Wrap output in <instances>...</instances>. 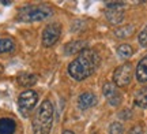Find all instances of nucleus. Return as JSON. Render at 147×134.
<instances>
[{"instance_id":"obj_20","label":"nucleus","mask_w":147,"mask_h":134,"mask_svg":"<svg viewBox=\"0 0 147 134\" xmlns=\"http://www.w3.org/2000/svg\"><path fill=\"white\" fill-rule=\"evenodd\" d=\"M129 134H142V129H140L139 126H135V127L129 131Z\"/></svg>"},{"instance_id":"obj_5","label":"nucleus","mask_w":147,"mask_h":134,"mask_svg":"<svg viewBox=\"0 0 147 134\" xmlns=\"http://www.w3.org/2000/svg\"><path fill=\"white\" fill-rule=\"evenodd\" d=\"M37 101H38V95L34 90H25L23 93H21V96L18 99V107L23 115L32 111L33 108L36 107Z\"/></svg>"},{"instance_id":"obj_8","label":"nucleus","mask_w":147,"mask_h":134,"mask_svg":"<svg viewBox=\"0 0 147 134\" xmlns=\"http://www.w3.org/2000/svg\"><path fill=\"white\" fill-rule=\"evenodd\" d=\"M106 18L110 23H120L124 19V11L121 7H108L106 10Z\"/></svg>"},{"instance_id":"obj_4","label":"nucleus","mask_w":147,"mask_h":134,"mask_svg":"<svg viewBox=\"0 0 147 134\" xmlns=\"http://www.w3.org/2000/svg\"><path fill=\"white\" fill-rule=\"evenodd\" d=\"M132 74H134V69H132L131 63H124V65L119 66L115 70L113 74V84L116 86H127L132 80Z\"/></svg>"},{"instance_id":"obj_14","label":"nucleus","mask_w":147,"mask_h":134,"mask_svg":"<svg viewBox=\"0 0 147 134\" xmlns=\"http://www.w3.org/2000/svg\"><path fill=\"white\" fill-rule=\"evenodd\" d=\"M135 104L140 108H147V85L139 89L135 95Z\"/></svg>"},{"instance_id":"obj_16","label":"nucleus","mask_w":147,"mask_h":134,"mask_svg":"<svg viewBox=\"0 0 147 134\" xmlns=\"http://www.w3.org/2000/svg\"><path fill=\"white\" fill-rule=\"evenodd\" d=\"M117 54L120 55V58H123V59H128V58H131L132 56L134 51H132L131 45L123 44V45H120V47L117 48Z\"/></svg>"},{"instance_id":"obj_6","label":"nucleus","mask_w":147,"mask_h":134,"mask_svg":"<svg viewBox=\"0 0 147 134\" xmlns=\"http://www.w3.org/2000/svg\"><path fill=\"white\" fill-rule=\"evenodd\" d=\"M61 34V26L59 23H51L48 25L42 32V44L44 47H52L57 43Z\"/></svg>"},{"instance_id":"obj_2","label":"nucleus","mask_w":147,"mask_h":134,"mask_svg":"<svg viewBox=\"0 0 147 134\" xmlns=\"http://www.w3.org/2000/svg\"><path fill=\"white\" fill-rule=\"evenodd\" d=\"M53 124V105L49 100H44L36 115L33 116V133L49 134Z\"/></svg>"},{"instance_id":"obj_13","label":"nucleus","mask_w":147,"mask_h":134,"mask_svg":"<svg viewBox=\"0 0 147 134\" xmlns=\"http://www.w3.org/2000/svg\"><path fill=\"white\" fill-rule=\"evenodd\" d=\"M87 47V44L84 41H72L65 45V54L67 55H71V54H76V52H82L84 51Z\"/></svg>"},{"instance_id":"obj_22","label":"nucleus","mask_w":147,"mask_h":134,"mask_svg":"<svg viewBox=\"0 0 147 134\" xmlns=\"http://www.w3.org/2000/svg\"><path fill=\"white\" fill-rule=\"evenodd\" d=\"M1 73H3V66L0 65V74H1Z\"/></svg>"},{"instance_id":"obj_18","label":"nucleus","mask_w":147,"mask_h":134,"mask_svg":"<svg viewBox=\"0 0 147 134\" xmlns=\"http://www.w3.org/2000/svg\"><path fill=\"white\" fill-rule=\"evenodd\" d=\"M109 131H110V134H123V133H124V127H123V124H121V123L115 122V123L110 124Z\"/></svg>"},{"instance_id":"obj_21","label":"nucleus","mask_w":147,"mask_h":134,"mask_svg":"<svg viewBox=\"0 0 147 134\" xmlns=\"http://www.w3.org/2000/svg\"><path fill=\"white\" fill-rule=\"evenodd\" d=\"M63 134H74L72 131H69V130H65V131H63Z\"/></svg>"},{"instance_id":"obj_1","label":"nucleus","mask_w":147,"mask_h":134,"mask_svg":"<svg viewBox=\"0 0 147 134\" xmlns=\"http://www.w3.org/2000/svg\"><path fill=\"white\" fill-rule=\"evenodd\" d=\"M100 56L94 49L86 48L68 66V73L74 80L83 81L94 73L100 66Z\"/></svg>"},{"instance_id":"obj_17","label":"nucleus","mask_w":147,"mask_h":134,"mask_svg":"<svg viewBox=\"0 0 147 134\" xmlns=\"http://www.w3.org/2000/svg\"><path fill=\"white\" fill-rule=\"evenodd\" d=\"M134 33V26H127V27H120L116 30V36H119L120 38H125L128 36H131Z\"/></svg>"},{"instance_id":"obj_19","label":"nucleus","mask_w":147,"mask_h":134,"mask_svg":"<svg viewBox=\"0 0 147 134\" xmlns=\"http://www.w3.org/2000/svg\"><path fill=\"white\" fill-rule=\"evenodd\" d=\"M139 43L142 44L143 47H147V25L139 34Z\"/></svg>"},{"instance_id":"obj_9","label":"nucleus","mask_w":147,"mask_h":134,"mask_svg":"<svg viewBox=\"0 0 147 134\" xmlns=\"http://www.w3.org/2000/svg\"><path fill=\"white\" fill-rule=\"evenodd\" d=\"M78 104L80 110H87V108L94 107L97 104V97L90 93V92H86V93H82L78 99Z\"/></svg>"},{"instance_id":"obj_7","label":"nucleus","mask_w":147,"mask_h":134,"mask_svg":"<svg viewBox=\"0 0 147 134\" xmlns=\"http://www.w3.org/2000/svg\"><path fill=\"white\" fill-rule=\"evenodd\" d=\"M102 92H104V96H105V99L108 100L110 105L116 107V105H119L121 103V93L119 92L117 86L113 82H106L104 85Z\"/></svg>"},{"instance_id":"obj_10","label":"nucleus","mask_w":147,"mask_h":134,"mask_svg":"<svg viewBox=\"0 0 147 134\" xmlns=\"http://www.w3.org/2000/svg\"><path fill=\"white\" fill-rule=\"evenodd\" d=\"M16 129V123L14 119L0 118V134H14Z\"/></svg>"},{"instance_id":"obj_3","label":"nucleus","mask_w":147,"mask_h":134,"mask_svg":"<svg viewBox=\"0 0 147 134\" xmlns=\"http://www.w3.org/2000/svg\"><path fill=\"white\" fill-rule=\"evenodd\" d=\"M53 14V10L47 4L25 5L18 11V19L23 22H36L47 19Z\"/></svg>"},{"instance_id":"obj_12","label":"nucleus","mask_w":147,"mask_h":134,"mask_svg":"<svg viewBox=\"0 0 147 134\" xmlns=\"http://www.w3.org/2000/svg\"><path fill=\"white\" fill-rule=\"evenodd\" d=\"M136 78L139 82H147V55L143 58L136 67Z\"/></svg>"},{"instance_id":"obj_11","label":"nucleus","mask_w":147,"mask_h":134,"mask_svg":"<svg viewBox=\"0 0 147 134\" xmlns=\"http://www.w3.org/2000/svg\"><path fill=\"white\" fill-rule=\"evenodd\" d=\"M38 80V77L36 74H33V73H21V74L18 75V82H19V85L22 86H32L34 85Z\"/></svg>"},{"instance_id":"obj_15","label":"nucleus","mask_w":147,"mask_h":134,"mask_svg":"<svg viewBox=\"0 0 147 134\" xmlns=\"http://www.w3.org/2000/svg\"><path fill=\"white\" fill-rule=\"evenodd\" d=\"M15 49V43L11 38H0V54H7Z\"/></svg>"}]
</instances>
